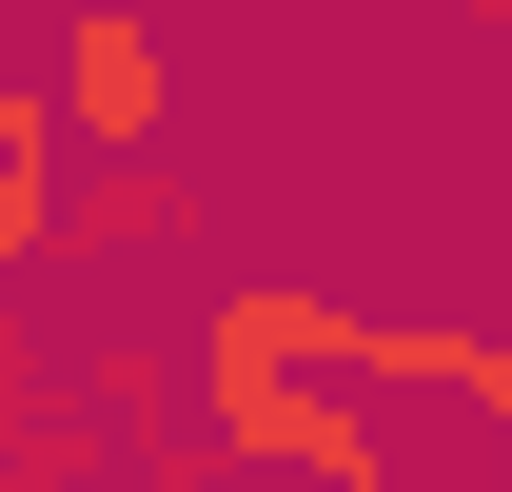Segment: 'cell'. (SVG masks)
Returning a JSON list of instances; mask_svg holds the SVG:
<instances>
[{
    "instance_id": "obj_1",
    "label": "cell",
    "mask_w": 512,
    "mask_h": 492,
    "mask_svg": "<svg viewBox=\"0 0 512 492\" xmlns=\"http://www.w3.org/2000/svg\"><path fill=\"white\" fill-rule=\"evenodd\" d=\"M197 433H217V473L237 492H375V374L355 394H316L296 355H197Z\"/></svg>"
},
{
    "instance_id": "obj_2",
    "label": "cell",
    "mask_w": 512,
    "mask_h": 492,
    "mask_svg": "<svg viewBox=\"0 0 512 492\" xmlns=\"http://www.w3.org/2000/svg\"><path fill=\"white\" fill-rule=\"evenodd\" d=\"M40 99H60L79 158H158V138H178V60H158V20H138V0H79Z\"/></svg>"
},
{
    "instance_id": "obj_3",
    "label": "cell",
    "mask_w": 512,
    "mask_h": 492,
    "mask_svg": "<svg viewBox=\"0 0 512 492\" xmlns=\"http://www.w3.org/2000/svg\"><path fill=\"white\" fill-rule=\"evenodd\" d=\"M355 374H414V394H453L473 433L512 414V335L493 315H355Z\"/></svg>"
},
{
    "instance_id": "obj_4",
    "label": "cell",
    "mask_w": 512,
    "mask_h": 492,
    "mask_svg": "<svg viewBox=\"0 0 512 492\" xmlns=\"http://www.w3.org/2000/svg\"><path fill=\"white\" fill-rule=\"evenodd\" d=\"M138 237H178V178H158V158H119V178H60V237H40V256H138Z\"/></svg>"
},
{
    "instance_id": "obj_5",
    "label": "cell",
    "mask_w": 512,
    "mask_h": 492,
    "mask_svg": "<svg viewBox=\"0 0 512 492\" xmlns=\"http://www.w3.org/2000/svg\"><path fill=\"white\" fill-rule=\"evenodd\" d=\"M40 237H60V158H0V276H40Z\"/></svg>"
},
{
    "instance_id": "obj_6",
    "label": "cell",
    "mask_w": 512,
    "mask_h": 492,
    "mask_svg": "<svg viewBox=\"0 0 512 492\" xmlns=\"http://www.w3.org/2000/svg\"><path fill=\"white\" fill-rule=\"evenodd\" d=\"M0 158H60V99L40 79H0Z\"/></svg>"
}]
</instances>
